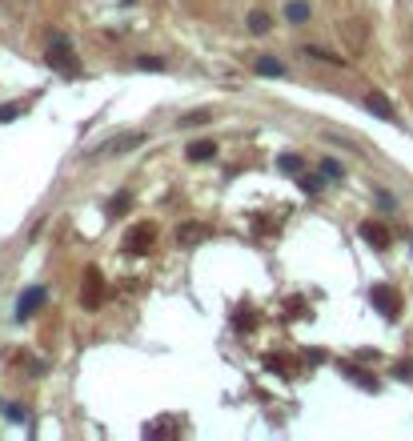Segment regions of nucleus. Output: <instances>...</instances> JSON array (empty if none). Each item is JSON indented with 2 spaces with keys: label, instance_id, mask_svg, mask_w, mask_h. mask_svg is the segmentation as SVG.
Instances as JSON below:
<instances>
[{
  "label": "nucleus",
  "instance_id": "f8f14e48",
  "mask_svg": "<svg viewBox=\"0 0 413 441\" xmlns=\"http://www.w3.org/2000/svg\"><path fill=\"white\" fill-rule=\"evenodd\" d=\"M176 237H181V245H193V241H205V237H209V229H205V225H185Z\"/></svg>",
  "mask_w": 413,
  "mask_h": 441
},
{
  "label": "nucleus",
  "instance_id": "6ab92c4d",
  "mask_svg": "<svg viewBox=\"0 0 413 441\" xmlns=\"http://www.w3.org/2000/svg\"><path fill=\"white\" fill-rule=\"evenodd\" d=\"M8 421H16V425H25V421H28L25 405H8Z\"/></svg>",
  "mask_w": 413,
  "mask_h": 441
},
{
  "label": "nucleus",
  "instance_id": "0eeeda50",
  "mask_svg": "<svg viewBox=\"0 0 413 441\" xmlns=\"http://www.w3.org/2000/svg\"><path fill=\"white\" fill-rule=\"evenodd\" d=\"M140 141H145L140 133H121V136H113V141L104 145V153H113V157H116V153H125V148H137Z\"/></svg>",
  "mask_w": 413,
  "mask_h": 441
},
{
  "label": "nucleus",
  "instance_id": "4be33fe9",
  "mask_svg": "<svg viewBox=\"0 0 413 441\" xmlns=\"http://www.w3.org/2000/svg\"><path fill=\"white\" fill-rule=\"evenodd\" d=\"M237 329L245 333V329H253V317H249V309H241V317H237Z\"/></svg>",
  "mask_w": 413,
  "mask_h": 441
},
{
  "label": "nucleus",
  "instance_id": "39448f33",
  "mask_svg": "<svg viewBox=\"0 0 413 441\" xmlns=\"http://www.w3.org/2000/svg\"><path fill=\"white\" fill-rule=\"evenodd\" d=\"M369 297H373V305L381 309L385 317H397V313H401V297L393 293V289H385V285H373V293H369Z\"/></svg>",
  "mask_w": 413,
  "mask_h": 441
},
{
  "label": "nucleus",
  "instance_id": "f03ea898",
  "mask_svg": "<svg viewBox=\"0 0 413 441\" xmlns=\"http://www.w3.org/2000/svg\"><path fill=\"white\" fill-rule=\"evenodd\" d=\"M100 301H104V277H100L97 269L85 273V285H80V305L85 309H97Z\"/></svg>",
  "mask_w": 413,
  "mask_h": 441
},
{
  "label": "nucleus",
  "instance_id": "a211bd4d",
  "mask_svg": "<svg viewBox=\"0 0 413 441\" xmlns=\"http://www.w3.org/2000/svg\"><path fill=\"white\" fill-rule=\"evenodd\" d=\"M277 165H281V172H297V169H301V157H289V153H285Z\"/></svg>",
  "mask_w": 413,
  "mask_h": 441
},
{
  "label": "nucleus",
  "instance_id": "9d476101",
  "mask_svg": "<svg viewBox=\"0 0 413 441\" xmlns=\"http://www.w3.org/2000/svg\"><path fill=\"white\" fill-rule=\"evenodd\" d=\"M253 69H257L261 76H285V64L277 61V57H257V61H253Z\"/></svg>",
  "mask_w": 413,
  "mask_h": 441
},
{
  "label": "nucleus",
  "instance_id": "1a4fd4ad",
  "mask_svg": "<svg viewBox=\"0 0 413 441\" xmlns=\"http://www.w3.org/2000/svg\"><path fill=\"white\" fill-rule=\"evenodd\" d=\"M285 20H289V25H305V20H309V4H305V0H289V4H285Z\"/></svg>",
  "mask_w": 413,
  "mask_h": 441
},
{
  "label": "nucleus",
  "instance_id": "4468645a",
  "mask_svg": "<svg viewBox=\"0 0 413 441\" xmlns=\"http://www.w3.org/2000/svg\"><path fill=\"white\" fill-rule=\"evenodd\" d=\"M321 172H325V177H333V181H341V177H345L341 160H333V157H325V160H321Z\"/></svg>",
  "mask_w": 413,
  "mask_h": 441
},
{
  "label": "nucleus",
  "instance_id": "6e6552de",
  "mask_svg": "<svg viewBox=\"0 0 413 441\" xmlns=\"http://www.w3.org/2000/svg\"><path fill=\"white\" fill-rule=\"evenodd\" d=\"M365 109L377 112L381 121H393V105H389V100L381 97V93H369V97H365Z\"/></svg>",
  "mask_w": 413,
  "mask_h": 441
},
{
  "label": "nucleus",
  "instance_id": "9b49d317",
  "mask_svg": "<svg viewBox=\"0 0 413 441\" xmlns=\"http://www.w3.org/2000/svg\"><path fill=\"white\" fill-rule=\"evenodd\" d=\"M213 153H217L213 141H193V145L185 148V157H188V160H209Z\"/></svg>",
  "mask_w": 413,
  "mask_h": 441
},
{
  "label": "nucleus",
  "instance_id": "20e7f679",
  "mask_svg": "<svg viewBox=\"0 0 413 441\" xmlns=\"http://www.w3.org/2000/svg\"><path fill=\"white\" fill-rule=\"evenodd\" d=\"M40 301H44V285H32V289H25V293H20V301H16V321H28V317L40 309Z\"/></svg>",
  "mask_w": 413,
  "mask_h": 441
},
{
  "label": "nucleus",
  "instance_id": "423d86ee",
  "mask_svg": "<svg viewBox=\"0 0 413 441\" xmlns=\"http://www.w3.org/2000/svg\"><path fill=\"white\" fill-rule=\"evenodd\" d=\"M361 237L369 241V245H377V249L389 245V229H385V225H377V220H365V225H361Z\"/></svg>",
  "mask_w": 413,
  "mask_h": 441
},
{
  "label": "nucleus",
  "instance_id": "412c9836",
  "mask_svg": "<svg viewBox=\"0 0 413 441\" xmlns=\"http://www.w3.org/2000/svg\"><path fill=\"white\" fill-rule=\"evenodd\" d=\"M205 121H209V112H188L181 124H205Z\"/></svg>",
  "mask_w": 413,
  "mask_h": 441
},
{
  "label": "nucleus",
  "instance_id": "f257e3e1",
  "mask_svg": "<svg viewBox=\"0 0 413 441\" xmlns=\"http://www.w3.org/2000/svg\"><path fill=\"white\" fill-rule=\"evenodd\" d=\"M44 64H49L52 73H61V76H76V73H80V61H76L73 45H68L64 37L49 40V49H44Z\"/></svg>",
  "mask_w": 413,
  "mask_h": 441
},
{
  "label": "nucleus",
  "instance_id": "ddd939ff",
  "mask_svg": "<svg viewBox=\"0 0 413 441\" xmlns=\"http://www.w3.org/2000/svg\"><path fill=\"white\" fill-rule=\"evenodd\" d=\"M137 69H145V73H164V61H157V57H137Z\"/></svg>",
  "mask_w": 413,
  "mask_h": 441
},
{
  "label": "nucleus",
  "instance_id": "dca6fc26",
  "mask_svg": "<svg viewBox=\"0 0 413 441\" xmlns=\"http://www.w3.org/2000/svg\"><path fill=\"white\" fill-rule=\"evenodd\" d=\"M125 208H128V193H116L113 201H109V213H113V217H121Z\"/></svg>",
  "mask_w": 413,
  "mask_h": 441
},
{
  "label": "nucleus",
  "instance_id": "2eb2a0df",
  "mask_svg": "<svg viewBox=\"0 0 413 441\" xmlns=\"http://www.w3.org/2000/svg\"><path fill=\"white\" fill-rule=\"evenodd\" d=\"M269 28L273 25H269V16L265 13H249V33H269Z\"/></svg>",
  "mask_w": 413,
  "mask_h": 441
},
{
  "label": "nucleus",
  "instance_id": "f3484780",
  "mask_svg": "<svg viewBox=\"0 0 413 441\" xmlns=\"http://www.w3.org/2000/svg\"><path fill=\"white\" fill-rule=\"evenodd\" d=\"M28 105H0V121H13V117H20Z\"/></svg>",
  "mask_w": 413,
  "mask_h": 441
},
{
  "label": "nucleus",
  "instance_id": "7ed1b4c3",
  "mask_svg": "<svg viewBox=\"0 0 413 441\" xmlns=\"http://www.w3.org/2000/svg\"><path fill=\"white\" fill-rule=\"evenodd\" d=\"M157 245V229L152 225H133L125 237V249L128 253H149V249Z\"/></svg>",
  "mask_w": 413,
  "mask_h": 441
},
{
  "label": "nucleus",
  "instance_id": "aec40b11",
  "mask_svg": "<svg viewBox=\"0 0 413 441\" xmlns=\"http://www.w3.org/2000/svg\"><path fill=\"white\" fill-rule=\"evenodd\" d=\"M301 189L313 196V193H321V181H317V177H305V181H301Z\"/></svg>",
  "mask_w": 413,
  "mask_h": 441
}]
</instances>
